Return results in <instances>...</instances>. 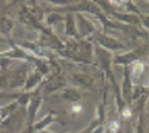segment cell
Masks as SVG:
<instances>
[{
	"label": "cell",
	"mask_w": 149,
	"mask_h": 133,
	"mask_svg": "<svg viewBox=\"0 0 149 133\" xmlns=\"http://www.w3.org/2000/svg\"><path fill=\"white\" fill-rule=\"evenodd\" d=\"M49 64H54L52 61H49ZM55 65V64H54ZM67 86V78L65 75H62V72L59 71V67L56 68V65L54 67V70L49 71V74H47L39 86L42 95H49L52 93L58 91V90H62Z\"/></svg>",
	"instance_id": "cell-1"
},
{
	"label": "cell",
	"mask_w": 149,
	"mask_h": 133,
	"mask_svg": "<svg viewBox=\"0 0 149 133\" xmlns=\"http://www.w3.org/2000/svg\"><path fill=\"white\" fill-rule=\"evenodd\" d=\"M29 71H31V65L26 62H23V65L17 67L16 70H13L12 74L7 75L9 77V88H22L28 78Z\"/></svg>",
	"instance_id": "cell-2"
},
{
	"label": "cell",
	"mask_w": 149,
	"mask_h": 133,
	"mask_svg": "<svg viewBox=\"0 0 149 133\" xmlns=\"http://www.w3.org/2000/svg\"><path fill=\"white\" fill-rule=\"evenodd\" d=\"M41 106H42V93H41V88L38 87L36 91H35V94L31 97V100L28 103V110H26V113H28V122H26V126H33L35 125V122H36L35 120V116L39 111Z\"/></svg>",
	"instance_id": "cell-3"
},
{
	"label": "cell",
	"mask_w": 149,
	"mask_h": 133,
	"mask_svg": "<svg viewBox=\"0 0 149 133\" xmlns=\"http://www.w3.org/2000/svg\"><path fill=\"white\" fill-rule=\"evenodd\" d=\"M145 51V46H141L135 51H130V52H123V54H119L113 58V64L116 65H123V67H129L132 65L133 62L139 61V56L143 54Z\"/></svg>",
	"instance_id": "cell-4"
},
{
	"label": "cell",
	"mask_w": 149,
	"mask_h": 133,
	"mask_svg": "<svg viewBox=\"0 0 149 133\" xmlns=\"http://www.w3.org/2000/svg\"><path fill=\"white\" fill-rule=\"evenodd\" d=\"M97 42H99V45L103 49L111 51V52H114V51L119 52V51H125L126 49V45H123L122 42H119L117 39H114L111 36L103 35V33H100L99 36H97Z\"/></svg>",
	"instance_id": "cell-5"
},
{
	"label": "cell",
	"mask_w": 149,
	"mask_h": 133,
	"mask_svg": "<svg viewBox=\"0 0 149 133\" xmlns=\"http://www.w3.org/2000/svg\"><path fill=\"white\" fill-rule=\"evenodd\" d=\"M44 74L42 72H39L38 70H31L29 71V74H28V78H26V81H25V84H23V91H33V90H36L39 86H41V83H42V80H44Z\"/></svg>",
	"instance_id": "cell-6"
},
{
	"label": "cell",
	"mask_w": 149,
	"mask_h": 133,
	"mask_svg": "<svg viewBox=\"0 0 149 133\" xmlns=\"http://www.w3.org/2000/svg\"><path fill=\"white\" fill-rule=\"evenodd\" d=\"M77 19H78V25H80V36H81L83 39H86V38H88L90 35L94 33L96 26H94V22H93V20L84 17L83 15H78Z\"/></svg>",
	"instance_id": "cell-7"
},
{
	"label": "cell",
	"mask_w": 149,
	"mask_h": 133,
	"mask_svg": "<svg viewBox=\"0 0 149 133\" xmlns=\"http://www.w3.org/2000/svg\"><path fill=\"white\" fill-rule=\"evenodd\" d=\"M71 83H72L75 87L91 90L94 80H93V77H90L88 74H84V72H74L72 77H71Z\"/></svg>",
	"instance_id": "cell-8"
},
{
	"label": "cell",
	"mask_w": 149,
	"mask_h": 133,
	"mask_svg": "<svg viewBox=\"0 0 149 133\" xmlns=\"http://www.w3.org/2000/svg\"><path fill=\"white\" fill-rule=\"evenodd\" d=\"M54 120H55V111H49L47 116H44L39 122H35V125H33V130L35 133H41L44 132V130H47V127L51 126L52 123H54Z\"/></svg>",
	"instance_id": "cell-9"
},
{
	"label": "cell",
	"mask_w": 149,
	"mask_h": 133,
	"mask_svg": "<svg viewBox=\"0 0 149 133\" xmlns=\"http://www.w3.org/2000/svg\"><path fill=\"white\" fill-rule=\"evenodd\" d=\"M65 29H67V35L70 38H74V39H78L80 35H78V31H77V26H75V19H74V15L72 13H68L65 16Z\"/></svg>",
	"instance_id": "cell-10"
},
{
	"label": "cell",
	"mask_w": 149,
	"mask_h": 133,
	"mask_svg": "<svg viewBox=\"0 0 149 133\" xmlns=\"http://www.w3.org/2000/svg\"><path fill=\"white\" fill-rule=\"evenodd\" d=\"M61 97L70 103H80V98H81V93L77 88H72V87H67V88L62 90L61 93Z\"/></svg>",
	"instance_id": "cell-11"
},
{
	"label": "cell",
	"mask_w": 149,
	"mask_h": 133,
	"mask_svg": "<svg viewBox=\"0 0 149 133\" xmlns=\"http://www.w3.org/2000/svg\"><path fill=\"white\" fill-rule=\"evenodd\" d=\"M143 71H145V64H143L142 61L133 62L132 67H130V77H132V81H138L139 77L143 74Z\"/></svg>",
	"instance_id": "cell-12"
},
{
	"label": "cell",
	"mask_w": 149,
	"mask_h": 133,
	"mask_svg": "<svg viewBox=\"0 0 149 133\" xmlns=\"http://www.w3.org/2000/svg\"><path fill=\"white\" fill-rule=\"evenodd\" d=\"M12 29H13V22L7 17H0V32L9 36L12 33Z\"/></svg>",
	"instance_id": "cell-13"
},
{
	"label": "cell",
	"mask_w": 149,
	"mask_h": 133,
	"mask_svg": "<svg viewBox=\"0 0 149 133\" xmlns=\"http://www.w3.org/2000/svg\"><path fill=\"white\" fill-rule=\"evenodd\" d=\"M145 127H146V117H145V113H141L136 117L135 133H145Z\"/></svg>",
	"instance_id": "cell-14"
},
{
	"label": "cell",
	"mask_w": 149,
	"mask_h": 133,
	"mask_svg": "<svg viewBox=\"0 0 149 133\" xmlns=\"http://www.w3.org/2000/svg\"><path fill=\"white\" fill-rule=\"evenodd\" d=\"M83 110H84V107L80 103H71L70 107H68V113H70L71 117H77V116L83 114Z\"/></svg>",
	"instance_id": "cell-15"
},
{
	"label": "cell",
	"mask_w": 149,
	"mask_h": 133,
	"mask_svg": "<svg viewBox=\"0 0 149 133\" xmlns=\"http://www.w3.org/2000/svg\"><path fill=\"white\" fill-rule=\"evenodd\" d=\"M9 88V77L7 75H0V91Z\"/></svg>",
	"instance_id": "cell-16"
},
{
	"label": "cell",
	"mask_w": 149,
	"mask_h": 133,
	"mask_svg": "<svg viewBox=\"0 0 149 133\" xmlns=\"http://www.w3.org/2000/svg\"><path fill=\"white\" fill-rule=\"evenodd\" d=\"M141 23L146 28V29H149V15H145V16H141Z\"/></svg>",
	"instance_id": "cell-17"
},
{
	"label": "cell",
	"mask_w": 149,
	"mask_h": 133,
	"mask_svg": "<svg viewBox=\"0 0 149 133\" xmlns=\"http://www.w3.org/2000/svg\"><path fill=\"white\" fill-rule=\"evenodd\" d=\"M20 133H35L33 126H26V127H25V130H22Z\"/></svg>",
	"instance_id": "cell-18"
},
{
	"label": "cell",
	"mask_w": 149,
	"mask_h": 133,
	"mask_svg": "<svg viewBox=\"0 0 149 133\" xmlns=\"http://www.w3.org/2000/svg\"><path fill=\"white\" fill-rule=\"evenodd\" d=\"M143 87H146V88H149V78L146 80V81H145V83H143Z\"/></svg>",
	"instance_id": "cell-19"
},
{
	"label": "cell",
	"mask_w": 149,
	"mask_h": 133,
	"mask_svg": "<svg viewBox=\"0 0 149 133\" xmlns=\"http://www.w3.org/2000/svg\"><path fill=\"white\" fill-rule=\"evenodd\" d=\"M145 1H146V3H149V0H145Z\"/></svg>",
	"instance_id": "cell-20"
},
{
	"label": "cell",
	"mask_w": 149,
	"mask_h": 133,
	"mask_svg": "<svg viewBox=\"0 0 149 133\" xmlns=\"http://www.w3.org/2000/svg\"><path fill=\"white\" fill-rule=\"evenodd\" d=\"M148 61H149V58H148Z\"/></svg>",
	"instance_id": "cell-21"
}]
</instances>
